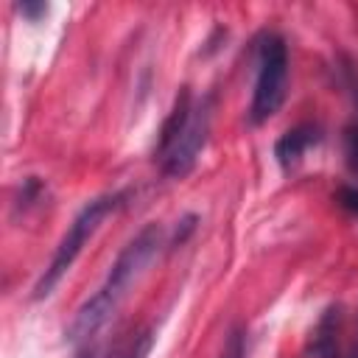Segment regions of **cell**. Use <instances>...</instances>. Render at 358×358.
Wrapping results in <instances>:
<instances>
[{"instance_id":"10","label":"cell","mask_w":358,"mask_h":358,"mask_svg":"<svg viewBox=\"0 0 358 358\" xmlns=\"http://www.w3.org/2000/svg\"><path fill=\"white\" fill-rule=\"evenodd\" d=\"M151 347H154V330H140L120 358H145L151 352Z\"/></svg>"},{"instance_id":"3","label":"cell","mask_w":358,"mask_h":358,"mask_svg":"<svg viewBox=\"0 0 358 358\" xmlns=\"http://www.w3.org/2000/svg\"><path fill=\"white\" fill-rule=\"evenodd\" d=\"M288 92V45L280 34L263 31L255 39V87L249 120L255 126L271 120L285 103Z\"/></svg>"},{"instance_id":"8","label":"cell","mask_w":358,"mask_h":358,"mask_svg":"<svg viewBox=\"0 0 358 358\" xmlns=\"http://www.w3.org/2000/svg\"><path fill=\"white\" fill-rule=\"evenodd\" d=\"M341 148H344V162L347 168L358 176V120L347 123L341 131Z\"/></svg>"},{"instance_id":"11","label":"cell","mask_w":358,"mask_h":358,"mask_svg":"<svg viewBox=\"0 0 358 358\" xmlns=\"http://www.w3.org/2000/svg\"><path fill=\"white\" fill-rule=\"evenodd\" d=\"M336 201L341 210H347L350 215L358 218V185H341L336 190Z\"/></svg>"},{"instance_id":"14","label":"cell","mask_w":358,"mask_h":358,"mask_svg":"<svg viewBox=\"0 0 358 358\" xmlns=\"http://www.w3.org/2000/svg\"><path fill=\"white\" fill-rule=\"evenodd\" d=\"M76 358H103V350L98 347V344H81V350L76 352Z\"/></svg>"},{"instance_id":"7","label":"cell","mask_w":358,"mask_h":358,"mask_svg":"<svg viewBox=\"0 0 358 358\" xmlns=\"http://www.w3.org/2000/svg\"><path fill=\"white\" fill-rule=\"evenodd\" d=\"M246 352H249V333L243 324H232L218 358H246Z\"/></svg>"},{"instance_id":"1","label":"cell","mask_w":358,"mask_h":358,"mask_svg":"<svg viewBox=\"0 0 358 358\" xmlns=\"http://www.w3.org/2000/svg\"><path fill=\"white\" fill-rule=\"evenodd\" d=\"M165 246V229L157 221H148L115 257V263L109 266L103 282L95 288V294H90L81 308L76 310L70 327H67V341L70 344H87L117 310V305L126 299L129 288L145 274V268L151 266V260L162 252Z\"/></svg>"},{"instance_id":"13","label":"cell","mask_w":358,"mask_h":358,"mask_svg":"<svg viewBox=\"0 0 358 358\" xmlns=\"http://www.w3.org/2000/svg\"><path fill=\"white\" fill-rule=\"evenodd\" d=\"M17 11H20L22 17H28L31 22H36L39 17L48 14V3H31V0H22V3H17Z\"/></svg>"},{"instance_id":"2","label":"cell","mask_w":358,"mask_h":358,"mask_svg":"<svg viewBox=\"0 0 358 358\" xmlns=\"http://www.w3.org/2000/svg\"><path fill=\"white\" fill-rule=\"evenodd\" d=\"M126 199H129V190L103 193V196L90 199V201L76 213V218L67 224V232L62 235L59 246L53 249L50 263L45 266L42 277H39L36 285H34V299H48V296L53 294V288L62 282V277H64V274L73 268V263L78 260V255H81V249L87 246V241L98 232L101 221H103L106 215H112L115 210H120V207L126 204Z\"/></svg>"},{"instance_id":"4","label":"cell","mask_w":358,"mask_h":358,"mask_svg":"<svg viewBox=\"0 0 358 358\" xmlns=\"http://www.w3.org/2000/svg\"><path fill=\"white\" fill-rule=\"evenodd\" d=\"M210 126H213V95H201L193 103L190 117L185 120L179 134L171 140V145L154 157L159 162V171L168 179H185L196 168V162L207 145Z\"/></svg>"},{"instance_id":"9","label":"cell","mask_w":358,"mask_h":358,"mask_svg":"<svg viewBox=\"0 0 358 358\" xmlns=\"http://www.w3.org/2000/svg\"><path fill=\"white\" fill-rule=\"evenodd\" d=\"M42 193H45V185H42L36 176H28V179H22V185H20V199H17V207L28 210L31 204H36V201L42 199Z\"/></svg>"},{"instance_id":"12","label":"cell","mask_w":358,"mask_h":358,"mask_svg":"<svg viewBox=\"0 0 358 358\" xmlns=\"http://www.w3.org/2000/svg\"><path fill=\"white\" fill-rule=\"evenodd\" d=\"M196 221H199V215H193V213H187L182 221H176L179 227L173 229V235H171V241H168V243H171V246H182V243L187 241V235L196 229Z\"/></svg>"},{"instance_id":"5","label":"cell","mask_w":358,"mask_h":358,"mask_svg":"<svg viewBox=\"0 0 358 358\" xmlns=\"http://www.w3.org/2000/svg\"><path fill=\"white\" fill-rule=\"evenodd\" d=\"M322 137L324 134H322V126L319 123H310V120L296 123L294 129H288L285 134H280V140L274 143V159H277V165L282 171H294L302 162V157L313 145L322 143Z\"/></svg>"},{"instance_id":"15","label":"cell","mask_w":358,"mask_h":358,"mask_svg":"<svg viewBox=\"0 0 358 358\" xmlns=\"http://www.w3.org/2000/svg\"><path fill=\"white\" fill-rule=\"evenodd\" d=\"M352 358H358V341H355V350H352Z\"/></svg>"},{"instance_id":"6","label":"cell","mask_w":358,"mask_h":358,"mask_svg":"<svg viewBox=\"0 0 358 358\" xmlns=\"http://www.w3.org/2000/svg\"><path fill=\"white\" fill-rule=\"evenodd\" d=\"M338 330H341V308L327 305L319 313L316 324L310 327L299 358H338Z\"/></svg>"}]
</instances>
